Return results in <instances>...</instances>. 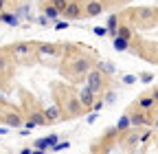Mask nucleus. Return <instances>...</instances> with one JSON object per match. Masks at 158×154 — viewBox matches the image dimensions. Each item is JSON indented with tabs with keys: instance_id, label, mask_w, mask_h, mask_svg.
Wrapping results in <instances>:
<instances>
[{
	"instance_id": "38",
	"label": "nucleus",
	"mask_w": 158,
	"mask_h": 154,
	"mask_svg": "<svg viewBox=\"0 0 158 154\" xmlns=\"http://www.w3.org/2000/svg\"><path fill=\"white\" fill-rule=\"evenodd\" d=\"M152 95H154V99H156V101H158V90H154V92H152Z\"/></svg>"
},
{
	"instance_id": "23",
	"label": "nucleus",
	"mask_w": 158,
	"mask_h": 154,
	"mask_svg": "<svg viewBox=\"0 0 158 154\" xmlns=\"http://www.w3.org/2000/svg\"><path fill=\"white\" fill-rule=\"evenodd\" d=\"M116 35H123V37H127V40H132V27H118Z\"/></svg>"
},
{
	"instance_id": "4",
	"label": "nucleus",
	"mask_w": 158,
	"mask_h": 154,
	"mask_svg": "<svg viewBox=\"0 0 158 154\" xmlns=\"http://www.w3.org/2000/svg\"><path fill=\"white\" fill-rule=\"evenodd\" d=\"M62 13L68 18V20H75V18L81 15V2H79V0H68V5H66V9Z\"/></svg>"
},
{
	"instance_id": "15",
	"label": "nucleus",
	"mask_w": 158,
	"mask_h": 154,
	"mask_svg": "<svg viewBox=\"0 0 158 154\" xmlns=\"http://www.w3.org/2000/svg\"><path fill=\"white\" fill-rule=\"evenodd\" d=\"M5 121H7V126H9V128H18V126H22V117H20L18 112H7Z\"/></svg>"
},
{
	"instance_id": "21",
	"label": "nucleus",
	"mask_w": 158,
	"mask_h": 154,
	"mask_svg": "<svg viewBox=\"0 0 158 154\" xmlns=\"http://www.w3.org/2000/svg\"><path fill=\"white\" fill-rule=\"evenodd\" d=\"M44 15L48 18V20H51V18H59V11H57V9H55L53 5H48V7L44 9Z\"/></svg>"
},
{
	"instance_id": "24",
	"label": "nucleus",
	"mask_w": 158,
	"mask_h": 154,
	"mask_svg": "<svg viewBox=\"0 0 158 154\" xmlns=\"http://www.w3.org/2000/svg\"><path fill=\"white\" fill-rule=\"evenodd\" d=\"M9 71V55H0V73Z\"/></svg>"
},
{
	"instance_id": "5",
	"label": "nucleus",
	"mask_w": 158,
	"mask_h": 154,
	"mask_svg": "<svg viewBox=\"0 0 158 154\" xmlns=\"http://www.w3.org/2000/svg\"><path fill=\"white\" fill-rule=\"evenodd\" d=\"M66 110H68V114H79V112L84 110L81 99H79L77 95H70V97L66 99Z\"/></svg>"
},
{
	"instance_id": "6",
	"label": "nucleus",
	"mask_w": 158,
	"mask_h": 154,
	"mask_svg": "<svg viewBox=\"0 0 158 154\" xmlns=\"http://www.w3.org/2000/svg\"><path fill=\"white\" fill-rule=\"evenodd\" d=\"M77 97L81 99L84 108H92V104H94V97H97V95L90 90V86H84L81 90H79V95H77Z\"/></svg>"
},
{
	"instance_id": "8",
	"label": "nucleus",
	"mask_w": 158,
	"mask_h": 154,
	"mask_svg": "<svg viewBox=\"0 0 158 154\" xmlns=\"http://www.w3.org/2000/svg\"><path fill=\"white\" fill-rule=\"evenodd\" d=\"M42 114H44V121H48V123H53V121H59V119H62V110H59L57 106H48Z\"/></svg>"
},
{
	"instance_id": "14",
	"label": "nucleus",
	"mask_w": 158,
	"mask_h": 154,
	"mask_svg": "<svg viewBox=\"0 0 158 154\" xmlns=\"http://www.w3.org/2000/svg\"><path fill=\"white\" fill-rule=\"evenodd\" d=\"M154 106H156L154 95H143V97L138 99V108H143V110H152Z\"/></svg>"
},
{
	"instance_id": "10",
	"label": "nucleus",
	"mask_w": 158,
	"mask_h": 154,
	"mask_svg": "<svg viewBox=\"0 0 158 154\" xmlns=\"http://www.w3.org/2000/svg\"><path fill=\"white\" fill-rule=\"evenodd\" d=\"M112 46H114V51L123 53V51L130 49V40H127V37H123V35H114V37H112Z\"/></svg>"
},
{
	"instance_id": "3",
	"label": "nucleus",
	"mask_w": 158,
	"mask_h": 154,
	"mask_svg": "<svg viewBox=\"0 0 158 154\" xmlns=\"http://www.w3.org/2000/svg\"><path fill=\"white\" fill-rule=\"evenodd\" d=\"M147 110H143V108H138V110H134V112H127L130 114V123H132V128H138V126H147V123H152V119H149V114H145Z\"/></svg>"
},
{
	"instance_id": "37",
	"label": "nucleus",
	"mask_w": 158,
	"mask_h": 154,
	"mask_svg": "<svg viewBox=\"0 0 158 154\" xmlns=\"http://www.w3.org/2000/svg\"><path fill=\"white\" fill-rule=\"evenodd\" d=\"M152 126H154V128H156V130H158V117H156V119H154V121H152Z\"/></svg>"
},
{
	"instance_id": "35",
	"label": "nucleus",
	"mask_w": 158,
	"mask_h": 154,
	"mask_svg": "<svg viewBox=\"0 0 158 154\" xmlns=\"http://www.w3.org/2000/svg\"><path fill=\"white\" fill-rule=\"evenodd\" d=\"M35 126H37V123H35V121H33V119H31V121H27V130H24V132H29V130H33V128H35Z\"/></svg>"
},
{
	"instance_id": "36",
	"label": "nucleus",
	"mask_w": 158,
	"mask_h": 154,
	"mask_svg": "<svg viewBox=\"0 0 158 154\" xmlns=\"http://www.w3.org/2000/svg\"><path fill=\"white\" fill-rule=\"evenodd\" d=\"M2 134H9V128H0V137H2Z\"/></svg>"
},
{
	"instance_id": "31",
	"label": "nucleus",
	"mask_w": 158,
	"mask_h": 154,
	"mask_svg": "<svg viewBox=\"0 0 158 154\" xmlns=\"http://www.w3.org/2000/svg\"><path fill=\"white\" fill-rule=\"evenodd\" d=\"M136 82V75H125L123 77V84H134Z\"/></svg>"
},
{
	"instance_id": "29",
	"label": "nucleus",
	"mask_w": 158,
	"mask_h": 154,
	"mask_svg": "<svg viewBox=\"0 0 158 154\" xmlns=\"http://www.w3.org/2000/svg\"><path fill=\"white\" fill-rule=\"evenodd\" d=\"M46 141H48V145H55V143L59 141V137H57V134H48V137H46Z\"/></svg>"
},
{
	"instance_id": "12",
	"label": "nucleus",
	"mask_w": 158,
	"mask_h": 154,
	"mask_svg": "<svg viewBox=\"0 0 158 154\" xmlns=\"http://www.w3.org/2000/svg\"><path fill=\"white\" fill-rule=\"evenodd\" d=\"M37 53H40V57H55V55H59V49L53 44H42L37 49Z\"/></svg>"
},
{
	"instance_id": "30",
	"label": "nucleus",
	"mask_w": 158,
	"mask_h": 154,
	"mask_svg": "<svg viewBox=\"0 0 158 154\" xmlns=\"http://www.w3.org/2000/svg\"><path fill=\"white\" fill-rule=\"evenodd\" d=\"M37 24H40V27H46V24H48V18H46V15L42 13V15L37 18Z\"/></svg>"
},
{
	"instance_id": "1",
	"label": "nucleus",
	"mask_w": 158,
	"mask_h": 154,
	"mask_svg": "<svg viewBox=\"0 0 158 154\" xmlns=\"http://www.w3.org/2000/svg\"><path fill=\"white\" fill-rule=\"evenodd\" d=\"M86 86H90V90H92L94 95L103 92V88H106L103 73L99 71V68H90V71H88V75H86Z\"/></svg>"
},
{
	"instance_id": "27",
	"label": "nucleus",
	"mask_w": 158,
	"mask_h": 154,
	"mask_svg": "<svg viewBox=\"0 0 158 154\" xmlns=\"http://www.w3.org/2000/svg\"><path fill=\"white\" fill-rule=\"evenodd\" d=\"M141 82H143V84H152V82H154V75L143 73V75H141Z\"/></svg>"
},
{
	"instance_id": "33",
	"label": "nucleus",
	"mask_w": 158,
	"mask_h": 154,
	"mask_svg": "<svg viewBox=\"0 0 158 154\" xmlns=\"http://www.w3.org/2000/svg\"><path fill=\"white\" fill-rule=\"evenodd\" d=\"M103 106H106L103 101H94V104H92V110H94V112H99V110H101Z\"/></svg>"
},
{
	"instance_id": "32",
	"label": "nucleus",
	"mask_w": 158,
	"mask_h": 154,
	"mask_svg": "<svg viewBox=\"0 0 158 154\" xmlns=\"http://www.w3.org/2000/svg\"><path fill=\"white\" fill-rule=\"evenodd\" d=\"M97 114H99V112H94V110H92L88 117H86V121H88V123H94V121H97Z\"/></svg>"
},
{
	"instance_id": "28",
	"label": "nucleus",
	"mask_w": 158,
	"mask_h": 154,
	"mask_svg": "<svg viewBox=\"0 0 158 154\" xmlns=\"http://www.w3.org/2000/svg\"><path fill=\"white\" fill-rule=\"evenodd\" d=\"M92 31H94V35H99V37H101V35H108V29H106V27H94Z\"/></svg>"
},
{
	"instance_id": "34",
	"label": "nucleus",
	"mask_w": 158,
	"mask_h": 154,
	"mask_svg": "<svg viewBox=\"0 0 158 154\" xmlns=\"http://www.w3.org/2000/svg\"><path fill=\"white\" fill-rule=\"evenodd\" d=\"M55 29H57V31H62V29H68V22H57V24H55Z\"/></svg>"
},
{
	"instance_id": "39",
	"label": "nucleus",
	"mask_w": 158,
	"mask_h": 154,
	"mask_svg": "<svg viewBox=\"0 0 158 154\" xmlns=\"http://www.w3.org/2000/svg\"><path fill=\"white\" fill-rule=\"evenodd\" d=\"M0 7H5V0H0Z\"/></svg>"
},
{
	"instance_id": "9",
	"label": "nucleus",
	"mask_w": 158,
	"mask_h": 154,
	"mask_svg": "<svg viewBox=\"0 0 158 154\" xmlns=\"http://www.w3.org/2000/svg\"><path fill=\"white\" fill-rule=\"evenodd\" d=\"M101 11H103V5L99 2V0H90V2H86V15L97 18V15H101Z\"/></svg>"
},
{
	"instance_id": "16",
	"label": "nucleus",
	"mask_w": 158,
	"mask_h": 154,
	"mask_svg": "<svg viewBox=\"0 0 158 154\" xmlns=\"http://www.w3.org/2000/svg\"><path fill=\"white\" fill-rule=\"evenodd\" d=\"M130 128H132V123H130V114L125 112L123 117L116 121V130H118V132H125V130H130Z\"/></svg>"
},
{
	"instance_id": "18",
	"label": "nucleus",
	"mask_w": 158,
	"mask_h": 154,
	"mask_svg": "<svg viewBox=\"0 0 158 154\" xmlns=\"http://www.w3.org/2000/svg\"><path fill=\"white\" fill-rule=\"evenodd\" d=\"M0 20H2L5 24H9V27H18V24H20L15 13H2V15H0Z\"/></svg>"
},
{
	"instance_id": "11",
	"label": "nucleus",
	"mask_w": 158,
	"mask_h": 154,
	"mask_svg": "<svg viewBox=\"0 0 158 154\" xmlns=\"http://www.w3.org/2000/svg\"><path fill=\"white\" fill-rule=\"evenodd\" d=\"M29 51H31V44H24V42H20V44H15V46L11 49L13 57H18V60H22V57H27V55H29Z\"/></svg>"
},
{
	"instance_id": "26",
	"label": "nucleus",
	"mask_w": 158,
	"mask_h": 154,
	"mask_svg": "<svg viewBox=\"0 0 158 154\" xmlns=\"http://www.w3.org/2000/svg\"><path fill=\"white\" fill-rule=\"evenodd\" d=\"M138 141H141V137H138V134L134 132V134H130V137H127V141H125V143H127V145H136Z\"/></svg>"
},
{
	"instance_id": "13",
	"label": "nucleus",
	"mask_w": 158,
	"mask_h": 154,
	"mask_svg": "<svg viewBox=\"0 0 158 154\" xmlns=\"http://www.w3.org/2000/svg\"><path fill=\"white\" fill-rule=\"evenodd\" d=\"M106 29H108V35H112V37L118 33V15H116V13L108 18V24H106Z\"/></svg>"
},
{
	"instance_id": "2",
	"label": "nucleus",
	"mask_w": 158,
	"mask_h": 154,
	"mask_svg": "<svg viewBox=\"0 0 158 154\" xmlns=\"http://www.w3.org/2000/svg\"><path fill=\"white\" fill-rule=\"evenodd\" d=\"M90 68H92V62L88 60V57L77 55V57H73V62H70V77H86Z\"/></svg>"
},
{
	"instance_id": "17",
	"label": "nucleus",
	"mask_w": 158,
	"mask_h": 154,
	"mask_svg": "<svg viewBox=\"0 0 158 154\" xmlns=\"http://www.w3.org/2000/svg\"><path fill=\"white\" fill-rule=\"evenodd\" d=\"M97 68L101 73H106V75H114V71H116V66L110 64V62H97Z\"/></svg>"
},
{
	"instance_id": "25",
	"label": "nucleus",
	"mask_w": 158,
	"mask_h": 154,
	"mask_svg": "<svg viewBox=\"0 0 158 154\" xmlns=\"http://www.w3.org/2000/svg\"><path fill=\"white\" fill-rule=\"evenodd\" d=\"M114 101H116V92H114V90H108V92H106L103 104H114Z\"/></svg>"
},
{
	"instance_id": "20",
	"label": "nucleus",
	"mask_w": 158,
	"mask_h": 154,
	"mask_svg": "<svg viewBox=\"0 0 158 154\" xmlns=\"http://www.w3.org/2000/svg\"><path fill=\"white\" fill-rule=\"evenodd\" d=\"M68 148H70V143H68V141H57L55 145H51V150H53V152H64V150H68Z\"/></svg>"
},
{
	"instance_id": "7",
	"label": "nucleus",
	"mask_w": 158,
	"mask_h": 154,
	"mask_svg": "<svg viewBox=\"0 0 158 154\" xmlns=\"http://www.w3.org/2000/svg\"><path fill=\"white\" fill-rule=\"evenodd\" d=\"M134 18H136V22H149L152 18H154V9L138 7V9H134Z\"/></svg>"
},
{
	"instance_id": "19",
	"label": "nucleus",
	"mask_w": 158,
	"mask_h": 154,
	"mask_svg": "<svg viewBox=\"0 0 158 154\" xmlns=\"http://www.w3.org/2000/svg\"><path fill=\"white\" fill-rule=\"evenodd\" d=\"M35 150H40V152H46V150H51V145H48L46 137H44V139H37V141H35Z\"/></svg>"
},
{
	"instance_id": "22",
	"label": "nucleus",
	"mask_w": 158,
	"mask_h": 154,
	"mask_svg": "<svg viewBox=\"0 0 158 154\" xmlns=\"http://www.w3.org/2000/svg\"><path fill=\"white\" fill-rule=\"evenodd\" d=\"M51 5H53V7H55V9H57L59 13H62V11L66 9V5H68V0H53Z\"/></svg>"
}]
</instances>
